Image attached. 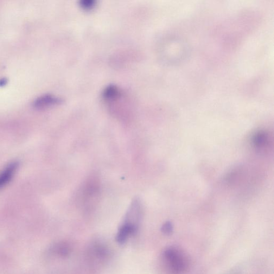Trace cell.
Wrapping results in <instances>:
<instances>
[{
	"label": "cell",
	"mask_w": 274,
	"mask_h": 274,
	"mask_svg": "<svg viewBox=\"0 0 274 274\" xmlns=\"http://www.w3.org/2000/svg\"><path fill=\"white\" fill-rule=\"evenodd\" d=\"M163 257L171 274H183L189 269L190 259L188 255L180 248H167L164 251Z\"/></svg>",
	"instance_id": "cell-1"
},
{
	"label": "cell",
	"mask_w": 274,
	"mask_h": 274,
	"mask_svg": "<svg viewBox=\"0 0 274 274\" xmlns=\"http://www.w3.org/2000/svg\"><path fill=\"white\" fill-rule=\"evenodd\" d=\"M138 226L124 221L120 227L116 236V240L119 244L125 243L130 235L135 234L138 231Z\"/></svg>",
	"instance_id": "cell-2"
},
{
	"label": "cell",
	"mask_w": 274,
	"mask_h": 274,
	"mask_svg": "<svg viewBox=\"0 0 274 274\" xmlns=\"http://www.w3.org/2000/svg\"><path fill=\"white\" fill-rule=\"evenodd\" d=\"M18 162L15 161L9 163L0 173V189L3 188L11 180L18 168Z\"/></svg>",
	"instance_id": "cell-3"
},
{
	"label": "cell",
	"mask_w": 274,
	"mask_h": 274,
	"mask_svg": "<svg viewBox=\"0 0 274 274\" xmlns=\"http://www.w3.org/2000/svg\"><path fill=\"white\" fill-rule=\"evenodd\" d=\"M61 100L55 97L52 95H44L38 98L34 103V106L41 109V108H46L51 106L58 104L61 103Z\"/></svg>",
	"instance_id": "cell-4"
},
{
	"label": "cell",
	"mask_w": 274,
	"mask_h": 274,
	"mask_svg": "<svg viewBox=\"0 0 274 274\" xmlns=\"http://www.w3.org/2000/svg\"><path fill=\"white\" fill-rule=\"evenodd\" d=\"M103 95L106 100H114L118 97L119 91L117 86L110 85L105 89Z\"/></svg>",
	"instance_id": "cell-5"
},
{
	"label": "cell",
	"mask_w": 274,
	"mask_h": 274,
	"mask_svg": "<svg viewBox=\"0 0 274 274\" xmlns=\"http://www.w3.org/2000/svg\"><path fill=\"white\" fill-rule=\"evenodd\" d=\"M267 136L264 132H258L253 137V143L257 147H262L266 143Z\"/></svg>",
	"instance_id": "cell-6"
},
{
	"label": "cell",
	"mask_w": 274,
	"mask_h": 274,
	"mask_svg": "<svg viewBox=\"0 0 274 274\" xmlns=\"http://www.w3.org/2000/svg\"><path fill=\"white\" fill-rule=\"evenodd\" d=\"M80 5L82 9L91 10L94 7L95 1L94 0H82Z\"/></svg>",
	"instance_id": "cell-7"
},
{
	"label": "cell",
	"mask_w": 274,
	"mask_h": 274,
	"mask_svg": "<svg viewBox=\"0 0 274 274\" xmlns=\"http://www.w3.org/2000/svg\"><path fill=\"white\" fill-rule=\"evenodd\" d=\"M162 232L167 235H169L173 232V226L171 223L167 222L162 226L161 228Z\"/></svg>",
	"instance_id": "cell-8"
},
{
	"label": "cell",
	"mask_w": 274,
	"mask_h": 274,
	"mask_svg": "<svg viewBox=\"0 0 274 274\" xmlns=\"http://www.w3.org/2000/svg\"><path fill=\"white\" fill-rule=\"evenodd\" d=\"M56 248L57 252L62 256H67L69 252V248L65 245H61Z\"/></svg>",
	"instance_id": "cell-9"
}]
</instances>
